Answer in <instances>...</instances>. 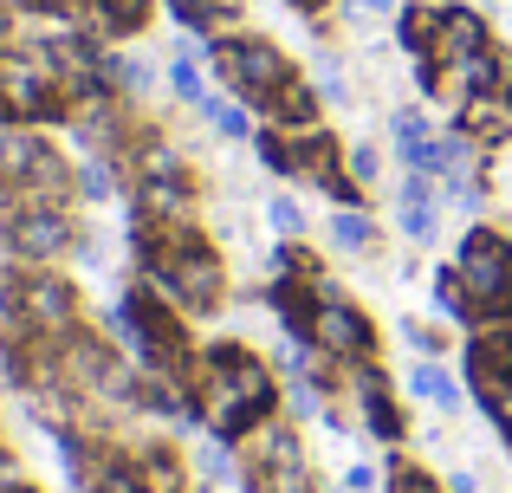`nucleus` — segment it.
<instances>
[{
	"label": "nucleus",
	"instance_id": "2f4dec72",
	"mask_svg": "<svg viewBox=\"0 0 512 493\" xmlns=\"http://www.w3.org/2000/svg\"><path fill=\"white\" fill-rule=\"evenodd\" d=\"M383 481H376V468H350L344 474V493H376Z\"/></svg>",
	"mask_w": 512,
	"mask_h": 493
},
{
	"label": "nucleus",
	"instance_id": "dca6fc26",
	"mask_svg": "<svg viewBox=\"0 0 512 493\" xmlns=\"http://www.w3.org/2000/svg\"><path fill=\"white\" fill-rule=\"evenodd\" d=\"M389 143H396L402 169H415V163H422V150L435 143V124H428V111H396V117H389Z\"/></svg>",
	"mask_w": 512,
	"mask_h": 493
},
{
	"label": "nucleus",
	"instance_id": "412c9836",
	"mask_svg": "<svg viewBox=\"0 0 512 493\" xmlns=\"http://www.w3.org/2000/svg\"><path fill=\"white\" fill-rule=\"evenodd\" d=\"M201 117H208V130L221 143H240V137H247V104H240V98H208V104H201Z\"/></svg>",
	"mask_w": 512,
	"mask_h": 493
},
{
	"label": "nucleus",
	"instance_id": "cd10ccee",
	"mask_svg": "<svg viewBox=\"0 0 512 493\" xmlns=\"http://www.w3.org/2000/svg\"><path fill=\"white\" fill-rule=\"evenodd\" d=\"M402 344H409V357H441V351H448V338L428 331V325H415V318L402 325Z\"/></svg>",
	"mask_w": 512,
	"mask_h": 493
},
{
	"label": "nucleus",
	"instance_id": "f257e3e1",
	"mask_svg": "<svg viewBox=\"0 0 512 493\" xmlns=\"http://www.w3.org/2000/svg\"><path fill=\"white\" fill-rule=\"evenodd\" d=\"M195 396H201V429L221 435V442H247L279 409L273 364L260 351H247V344H208V351H195Z\"/></svg>",
	"mask_w": 512,
	"mask_h": 493
},
{
	"label": "nucleus",
	"instance_id": "58836bf2",
	"mask_svg": "<svg viewBox=\"0 0 512 493\" xmlns=\"http://www.w3.org/2000/svg\"><path fill=\"white\" fill-rule=\"evenodd\" d=\"M13 493H39V487H26V481H20V487H13Z\"/></svg>",
	"mask_w": 512,
	"mask_h": 493
},
{
	"label": "nucleus",
	"instance_id": "a211bd4d",
	"mask_svg": "<svg viewBox=\"0 0 512 493\" xmlns=\"http://www.w3.org/2000/svg\"><path fill=\"white\" fill-rule=\"evenodd\" d=\"M331 241L344 253H370L376 247V215L370 208H338V215H331Z\"/></svg>",
	"mask_w": 512,
	"mask_h": 493
},
{
	"label": "nucleus",
	"instance_id": "ddd939ff",
	"mask_svg": "<svg viewBox=\"0 0 512 493\" xmlns=\"http://www.w3.org/2000/svg\"><path fill=\"white\" fill-rule=\"evenodd\" d=\"M454 130H461L474 150H500L506 130H512V111H506L500 98H467V104H461V124H454Z\"/></svg>",
	"mask_w": 512,
	"mask_h": 493
},
{
	"label": "nucleus",
	"instance_id": "f704fd0d",
	"mask_svg": "<svg viewBox=\"0 0 512 493\" xmlns=\"http://www.w3.org/2000/svg\"><path fill=\"white\" fill-rule=\"evenodd\" d=\"M13 46V0H0V52Z\"/></svg>",
	"mask_w": 512,
	"mask_h": 493
},
{
	"label": "nucleus",
	"instance_id": "7c9ffc66",
	"mask_svg": "<svg viewBox=\"0 0 512 493\" xmlns=\"http://www.w3.org/2000/svg\"><path fill=\"white\" fill-rule=\"evenodd\" d=\"M344 163H350V176H357V182H376V163H383V156H376L370 143H357V150H350Z\"/></svg>",
	"mask_w": 512,
	"mask_h": 493
},
{
	"label": "nucleus",
	"instance_id": "a878e982",
	"mask_svg": "<svg viewBox=\"0 0 512 493\" xmlns=\"http://www.w3.org/2000/svg\"><path fill=\"white\" fill-rule=\"evenodd\" d=\"M227 448H234V442H221V435H208V442H201V474H208V481L214 487H221V481H234V455H227Z\"/></svg>",
	"mask_w": 512,
	"mask_h": 493
},
{
	"label": "nucleus",
	"instance_id": "1a4fd4ad",
	"mask_svg": "<svg viewBox=\"0 0 512 493\" xmlns=\"http://www.w3.org/2000/svg\"><path fill=\"white\" fill-rule=\"evenodd\" d=\"M448 72V91L454 98H500V85H506V59L493 46H480V52H467V59H454V65H441Z\"/></svg>",
	"mask_w": 512,
	"mask_h": 493
},
{
	"label": "nucleus",
	"instance_id": "9d476101",
	"mask_svg": "<svg viewBox=\"0 0 512 493\" xmlns=\"http://www.w3.org/2000/svg\"><path fill=\"white\" fill-rule=\"evenodd\" d=\"M480 46H487V20H480L474 7H441L435 52H428V59H435V65H454V59H467V52H480Z\"/></svg>",
	"mask_w": 512,
	"mask_h": 493
},
{
	"label": "nucleus",
	"instance_id": "c756f323",
	"mask_svg": "<svg viewBox=\"0 0 512 493\" xmlns=\"http://www.w3.org/2000/svg\"><path fill=\"white\" fill-rule=\"evenodd\" d=\"M318 98H325V104H350V85H344V72L331 59H318Z\"/></svg>",
	"mask_w": 512,
	"mask_h": 493
},
{
	"label": "nucleus",
	"instance_id": "4c0bfd02",
	"mask_svg": "<svg viewBox=\"0 0 512 493\" xmlns=\"http://www.w3.org/2000/svg\"><path fill=\"white\" fill-rule=\"evenodd\" d=\"M500 435H506V448H512V416H506V422H500Z\"/></svg>",
	"mask_w": 512,
	"mask_h": 493
},
{
	"label": "nucleus",
	"instance_id": "9b49d317",
	"mask_svg": "<svg viewBox=\"0 0 512 493\" xmlns=\"http://www.w3.org/2000/svg\"><path fill=\"white\" fill-rule=\"evenodd\" d=\"M143 20H150V0H85L78 7V26L98 39H130L143 33Z\"/></svg>",
	"mask_w": 512,
	"mask_h": 493
},
{
	"label": "nucleus",
	"instance_id": "bb28decb",
	"mask_svg": "<svg viewBox=\"0 0 512 493\" xmlns=\"http://www.w3.org/2000/svg\"><path fill=\"white\" fill-rule=\"evenodd\" d=\"M266 221H273L286 241H299V234H305V215H299V202H292V195H273V202H266Z\"/></svg>",
	"mask_w": 512,
	"mask_h": 493
},
{
	"label": "nucleus",
	"instance_id": "473e14b6",
	"mask_svg": "<svg viewBox=\"0 0 512 493\" xmlns=\"http://www.w3.org/2000/svg\"><path fill=\"white\" fill-rule=\"evenodd\" d=\"M344 7L357 13V20H363V13H370V20H383V13H396V0H344Z\"/></svg>",
	"mask_w": 512,
	"mask_h": 493
},
{
	"label": "nucleus",
	"instance_id": "423d86ee",
	"mask_svg": "<svg viewBox=\"0 0 512 493\" xmlns=\"http://www.w3.org/2000/svg\"><path fill=\"white\" fill-rule=\"evenodd\" d=\"M312 344L338 364H370L376 357V325L363 305H350L331 279H318V318H312Z\"/></svg>",
	"mask_w": 512,
	"mask_h": 493
},
{
	"label": "nucleus",
	"instance_id": "c85d7f7f",
	"mask_svg": "<svg viewBox=\"0 0 512 493\" xmlns=\"http://www.w3.org/2000/svg\"><path fill=\"white\" fill-rule=\"evenodd\" d=\"M389 493H441V487H435V474H422V468H409V461H396V468H389Z\"/></svg>",
	"mask_w": 512,
	"mask_h": 493
},
{
	"label": "nucleus",
	"instance_id": "4468645a",
	"mask_svg": "<svg viewBox=\"0 0 512 493\" xmlns=\"http://www.w3.org/2000/svg\"><path fill=\"white\" fill-rule=\"evenodd\" d=\"M409 396H415V403H428V409H441V416L461 409V390H454V377L435 364V357H415V364H409Z\"/></svg>",
	"mask_w": 512,
	"mask_h": 493
},
{
	"label": "nucleus",
	"instance_id": "5701e85b",
	"mask_svg": "<svg viewBox=\"0 0 512 493\" xmlns=\"http://www.w3.org/2000/svg\"><path fill=\"white\" fill-rule=\"evenodd\" d=\"M260 163L273 169V176H299V163H292V137H286V130H260Z\"/></svg>",
	"mask_w": 512,
	"mask_h": 493
},
{
	"label": "nucleus",
	"instance_id": "7ed1b4c3",
	"mask_svg": "<svg viewBox=\"0 0 512 493\" xmlns=\"http://www.w3.org/2000/svg\"><path fill=\"white\" fill-rule=\"evenodd\" d=\"M467 279V325H506L512 318V234H493V228H467L461 234V253H454Z\"/></svg>",
	"mask_w": 512,
	"mask_h": 493
},
{
	"label": "nucleus",
	"instance_id": "e433bc0d",
	"mask_svg": "<svg viewBox=\"0 0 512 493\" xmlns=\"http://www.w3.org/2000/svg\"><path fill=\"white\" fill-rule=\"evenodd\" d=\"M500 104L512 111V59H506V85H500Z\"/></svg>",
	"mask_w": 512,
	"mask_h": 493
},
{
	"label": "nucleus",
	"instance_id": "393cba45",
	"mask_svg": "<svg viewBox=\"0 0 512 493\" xmlns=\"http://www.w3.org/2000/svg\"><path fill=\"white\" fill-rule=\"evenodd\" d=\"M169 13H175V20L188 26V33H201V39H208L214 26H221V13H214V0H169Z\"/></svg>",
	"mask_w": 512,
	"mask_h": 493
},
{
	"label": "nucleus",
	"instance_id": "f8f14e48",
	"mask_svg": "<svg viewBox=\"0 0 512 493\" xmlns=\"http://www.w3.org/2000/svg\"><path fill=\"white\" fill-rule=\"evenodd\" d=\"M260 117L273 130H305V124H318V85L312 78H286V85L273 91V98L260 104Z\"/></svg>",
	"mask_w": 512,
	"mask_h": 493
},
{
	"label": "nucleus",
	"instance_id": "6ab92c4d",
	"mask_svg": "<svg viewBox=\"0 0 512 493\" xmlns=\"http://www.w3.org/2000/svg\"><path fill=\"white\" fill-rule=\"evenodd\" d=\"M117 176H124V163H117V156H91V163L78 169V195H85V202H111V195H117Z\"/></svg>",
	"mask_w": 512,
	"mask_h": 493
},
{
	"label": "nucleus",
	"instance_id": "b1692460",
	"mask_svg": "<svg viewBox=\"0 0 512 493\" xmlns=\"http://www.w3.org/2000/svg\"><path fill=\"white\" fill-rule=\"evenodd\" d=\"M169 85H175V98H188V104H195V111H201V104H208V85H201V65L188 59V52H182V59L169 65Z\"/></svg>",
	"mask_w": 512,
	"mask_h": 493
},
{
	"label": "nucleus",
	"instance_id": "20e7f679",
	"mask_svg": "<svg viewBox=\"0 0 512 493\" xmlns=\"http://www.w3.org/2000/svg\"><path fill=\"white\" fill-rule=\"evenodd\" d=\"M208 65L221 72V85L234 91L240 104H253V111H260V104L273 98L286 78H299V72H292V59L273 46V39H253V33L208 39Z\"/></svg>",
	"mask_w": 512,
	"mask_h": 493
},
{
	"label": "nucleus",
	"instance_id": "39448f33",
	"mask_svg": "<svg viewBox=\"0 0 512 493\" xmlns=\"http://www.w3.org/2000/svg\"><path fill=\"white\" fill-rule=\"evenodd\" d=\"M0 241L20 266H59L65 253H78V221L72 208H13L0 215Z\"/></svg>",
	"mask_w": 512,
	"mask_h": 493
},
{
	"label": "nucleus",
	"instance_id": "f3484780",
	"mask_svg": "<svg viewBox=\"0 0 512 493\" xmlns=\"http://www.w3.org/2000/svg\"><path fill=\"white\" fill-rule=\"evenodd\" d=\"M435 26H441V7H402L396 13V46L409 59H428L435 52Z\"/></svg>",
	"mask_w": 512,
	"mask_h": 493
},
{
	"label": "nucleus",
	"instance_id": "c9c22d12",
	"mask_svg": "<svg viewBox=\"0 0 512 493\" xmlns=\"http://www.w3.org/2000/svg\"><path fill=\"white\" fill-rule=\"evenodd\" d=\"M286 7H299V13H305V20H318V13H325V7H331V0H286Z\"/></svg>",
	"mask_w": 512,
	"mask_h": 493
},
{
	"label": "nucleus",
	"instance_id": "f03ea898",
	"mask_svg": "<svg viewBox=\"0 0 512 493\" xmlns=\"http://www.w3.org/2000/svg\"><path fill=\"white\" fill-rule=\"evenodd\" d=\"M0 318L33 331V338H65V331L78 325V286L65 273H52V266L13 260L7 273H0Z\"/></svg>",
	"mask_w": 512,
	"mask_h": 493
},
{
	"label": "nucleus",
	"instance_id": "4be33fe9",
	"mask_svg": "<svg viewBox=\"0 0 512 493\" xmlns=\"http://www.w3.org/2000/svg\"><path fill=\"white\" fill-rule=\"evenodd\" d=\"M402 241L409 247H428L435 241V221H441V195H428V202H402Z\"/></svg>",
	"mask_w": 512,
	"mask_h": 493
},
{
	"label": "nucleus",
	"instance_id": "0eeeda50",
	"mask_svg": "<svg viewBox=\"0 0 512 493\" xmlns=\"http://www.w3.org/2000/svg\"><path fill=\"white\" fill-rule=\"evenodd\" d=\"M467 383L493 422L512 416V325H480L467 344Z\"/></svg>",
	"mask_w": 512,
	"mask_h": 493
},
{
	"label": "nucleus",
	"instance_id": "6e6552de",
	"mask_svg": "<svg viewBox=\"0 0 512 493\" xmlns=\"http://www.w3.org/2000/svg\"><path fill=\"white\" fill-rule=\"evenodd\" d=\"M350 396H357L363 429H370L376 442H402V416H396V403H389V377H383V370H376V364H357Z\"/></svg>",
	"mask_w": 512,
	"mask_h": 493
},
{
	"label": "nucleus",
	"instance_id": "72a5a7b5",
	"mask_svg": "<svg viewBox=\"0 0 512 493\" xmlns=\"http://www.w3.org/2000/svg\"><path fill=\"white\" fill-rule=\"evenodd\" d=\"M448 493H480V474L474 468H454L448 474Z\"/></svg>",
	"mask_w": 512,
	"mask_h": 493
},
{
	"label": "nucleus",
	"instance_id": "2eb2a0df",
	"mask_svg": "<svg viewBox=\"0 0 512 493\" xmlns=\"http://www.w3.org/2000/svg\"><path fill=\"white\" fill-rule=\"evenodd\" d=\"M137 474H143V493H182V455H175L169 442H150L137 448Z\"/></svg>",
	"mask_w": 512,
	"mask_h": 493
},
{
	"label": "nucleus",
	"instance_id": "aec40b11",
	"mask_svg": "<svg viewBox=\"0 0 512 493\" xmlns=\"http://www.w3.org/2000/svg\"><path fill=\"white\" fill-rule=\"evenodd\" d=\"M428 286H435V312L454 318V325H467V279H461V266H441Z\"/></svg>",
	"mask_w": 512,
	"mask_h": 493
}]
</instances>
